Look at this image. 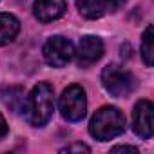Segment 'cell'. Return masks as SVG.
Segmentation results:
<instances>
[{"mask_svg":"<svg viewBox=\"0 0 154 154\" xmlns=\"http://www.w3.org/2000/svg\"><path fill=\"white\" fill-rule=\"evenodd\" d=\"M123 4H125V0H103V6H105V9H109V11H116V9H120Z\"/></svg>","mask_w":154,"mask_h":154,"instance_id":"cell-14","label":"cell"},{"mask_svg":"<svg viewBox=\"0 0 154 154\" xmlns=\"http://www.w3.org/2000/svg\"><path fill=\"white\" fill-rule=\"evenodd\" d=\"M67 9L65 0H35V17L40 22H53L63 17Z\"/></svg>","mask_w":154,"mask_h":154,"instance_id":"cell-8","label":"cell"},{"mask_svg":"<svg viewBox=\"0 0 154 154\" xmlns=\"http://www.w3.org/2000/svg\"><path fill=\"white\" fill-rule=\"evenodd\" d=\"M152 112H154V107H152V103L149 100H140L134 105V111H132V129H134L136 136H140L143 140H149L152 136V131H154Z\"/></svg>","mask_w":154,"mask_h":154,"instance_id":"cell-6","label":"cell"},{"mask_svg":"<svg viewBox=\"0 0 154 154\" xmlns=\"http://www.w3.org/2000/svg\"><path fill=\"white\" fill-rule=\"evenodd\" d=\"M53 109H54L53 87L45 82H40L38 85L33 87L29 96H26V103H24L26 120L33 127H44L51 120Z\"/></svg>","mask_w":154,"mask_h":154,"instance_id":"cell-1","label":"cell"},{"mask_svg":"<svg viewBox=\"0 0 154 154\" xmlns=\"http://www.w3.org/2000/svg\"><path fill=\"white\" fill-rule=\"evenodd\" d=\"M76 8L85 18H100L105 13L103 0H76Z\"/></svg>","mask_w":154,"mask_h":154,"instance_id":"cell-11","label":"cell"},{"mask_svg":"<svg viewBox=\"0 0 154 154\" xmlns=\"http://www.w3.org/2000/svg\"><path fill=\"white\" fill-rule=\"evenodd\" d=\"M102 85L116 98H125L136 89V78L131 71L120 65H107L102 71Z\"/></svg>","mask_w":154,"mask_h":154,"instance_id":"cell-3","label":"cell"},{"mask_svg":"<svg viewBox=\"0 0 154 154\" xmlns=\"http://www.w3.org/2000/svg\"><path fill=\"white\" fill-rule=\"evenodd\" d=\"M78 65L80 67H89L94 62H98L103 56V42L98 36H84L78 44Z\"/></svg>","mask_w":154,"mask_h":154,"instance_id":"cell-7","label":"cell"},{"mask_svg":"<svg viewBox=\"0 0 154 154\" xmlns=\"http://www.w3.org/2000/svg\"><path fill=\"white\" fill-rule=\"evenodd\" d=\"M74 56L72 42L63 36H51L44 44V60L51 67H63Z\"/></svg>","mask_w":154,"mask_h":154,"instance_id":"cell-5","label":"cell"},{"mask_svg":"<svg viewBox=\"0 0 154 154\" xmlns=\"http://www.w3.org/2000/svg\"><path fill=\"white\" fill-rule=\"evenodd\" d=\"M2 102L8 109H11L13 112H20L24 111V103H26V96H24V89L22 87H17V85H11V87H6L2 91Z\"/></svg>","mask_w":154,"mask_h":154,"instance_id":"cell-10","label":"cell"},{"mask_svg":"<svg viewBox=\"0 0 154 154\" xmlns=\"http://www.w3.org/2000/svg\"><path fill=\"white\" fill-rule=\"evenodd\" d=\"M60 112L67 122H80L87 112L85 91L80 85H69L60 96Z\"/></svg>","mask_w":154,"mask_h":154,"instance_id":"cell-4","label":"cell"},{"mask_svg":"<svg viewBox=\"0 0 154 154\" xmlns=\"http://www.w3.org/2000/svg\"><path fill=\"white\" fill-rule=\"evenodd\" d=\"M141 58L145 62V65H152L154 63V29L152 26H147L145 33H143V38H141Z\"/></svg>","mask_w":154,"mask_h":154,"instance_id":"cell-12","label":"cell"},{"mask_svg":"<svg viewBox=\"0 0 154 154\" xmlns=\"http://www.w3.org/2000/svg\"><path fill=\"white\" fill-rule=\"evenodd\" d=\"M6 134H8V123H6L4 116L0 114V140H2V138H4Z\"/></svg>","mask_w":154,"mask_h":154,"instance_id":"cell-16","label":"cell"},{"mask_svg":"<svg viewBox=\"0 0 154 154\" xmlns=\"http://www.w3.org/2000/svg\"><path fill=\"white\" fill-rule=\"evenodd\" d=\"M125 116L120 109L116 107H102L96 111V114L93 116L91 123H89V132L93 138H96L98 141H107L112 140L120 134L125 132Z\"/></svg>","mask_w":154,"mask_h":154,"instance_id":"cell-2","label":"cell"},{"mask_svg":"<svg viewBox=\"0 0 154 154\" xmlns=\"http://www.w3.org/2000/svg\"><path fill=\"white\" fill-rule=\"evenodd\" d=\"M20 33V22L9 13H0V45L11 44Z\"/></svg>","mask_w":154,"mask_h":154,"instance_id":"cell-9","label":"cell"},{"mask_svg":"<svg viewBox=\"0 0 154 154\" xmlns=\"http://www.w3.org/2000/svg\"><path fill=\"white\" fill-rule=\"evenodd\" d=\"M62 152H91V149L84 143H72V145H67L65 149H62Z\"/></svg>","mask_w":154,"mask_h":154,"instance_id":"cell-13","label":"cell"},{"mask_svg":"<svg viewBox=\"0 0 154 154\" xmlns=\"http://www.w3.org/2000/svg\"><path fill=\"white\" fill-rule=\"evenodd\" d=\"M125 150H131V152H138L136 147H131V145H116L111 149V152H125Z\"/></svg>","mask_w":154,"mask_h":154,"instance_id":"cell-15","label":"cell"}]
</instances>
